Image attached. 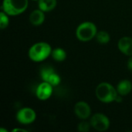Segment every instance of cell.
Returning <instances> with one entry per match:
<instances>
[{"label": "cell", "mask_w": 132, "mask_h": 132, "mask_svg": "<svg viewBox=\"0 0 132 132\" xmlns=\"http://www.w3.org/2000/svg\"><path fill=\"white\" fill-rule=\"evenodd\" d=\"M52 50V47L48 43L39 42L31 46L28 51V56L32 61L39 63L51 56Z\"/></svg>", "instance_id": "1"}, {"label": "cell", "mask_w": 132, "mask_h": 132, "mask_svg": "<svg viewBox=\"0 0 132 132\" xmlns=\"http://www.w3.org/2000/svg\"><path fill=\"white\" fill-rule=\"evenodd\" d=\"M95 94L97 98L104 104H110L116 101L119 94L117 89L108 82L99 84L96 87Z\"/></svg>", "instance_id": "2"}, {"label": "cell", "mask_w": 132, "mask_h": 132, "mask_svg": "<svg viewBox=\"0 0 132 132\" xmlns=\"http://www.w3.org/2000/svg\"><path fill=\"white\" fill-rule=\"evenodd\" d=\"M28 5L29 0H3L2 10L9 16H16L23 13Z\"/></svg>", "instance_id": "3"}, {"label": "cell", "mask_w": 132, "mask_h": 132, "mask_svg": "<svg viewBox=\"0 0 132 132\" xmlns=\"http://www.w3.org/2000/svg\"><path fill=\"white\" fill-rule=\"evenodd\" d=\"M96 25L90 21L81 22L76 29V36L81 42H89L96 37L97 33Z\"/></svg>", "instance_id": "4"}, {"label": "cell", "mask_w": 132, "mask_h": 132, "mask_svg": "<svg viewBox=\"0 0 132 132\" xmlns=\"http://www.w3.org/2000/svg\"><path fill=\"white\" fill-rule=\"evenodd\" d=\"M90 125L97 131H106L110 128V120L108 117L102 113H96L90 118Z\"/></svg>", "instance_id": "5"}, {"label": "cell", "mask_w": 132, "mask_h": 132, "mask_svg": "<svg viewBox=\"0 0 132 132\" xmlns=\"http://www.w3.org/2000/svg\"><path fill=\"white\" fill-rule=\"evenodd\" d=\"M15 118L22 125H30L36 121V113L31 108H22L17 111Z\"/></svg>", "instance_id": "6"}, {"label": "cell", "mask_w": 132, "mask_h": 132, "mask_svg": "<svg viewBox=\"0 0 132 132\" xmlns=\"http://www.w3.org/2000/svg\"><path fill=\"white\" fill-rule=\"evenodd\" d=\"M53 92V86L48 82L43 81L36 87V96L40 101H46L52 96Z\"/></svg>", "instance_id": "7"}, {"label": "cell", "mask_w": 132, "mask_h": 132, "mask_svg": "<svg viewBox=\"0 0 132 132\" xmlns=\"http://www.w3.org/2000/svg\"><path fill=\"white\" fill-rule=\"evenodd\" d=\"M73 110L76 116L81 120H86L91 115V108L90 105L83 101L77 102L74 105Z\"/></svg>", "instance_id": "8"}, {"label": "cell", "mask_w": 132, "mask_h": 132, "mask_svg": "<svg viewBox=\"0 0 132 132\" xmlns=\"http://www.w3.org/2000/svg\"><path fill=\"white\" fill-rule=\"evenodd\" d=\"M118 47L119 50L125 55L132 56V38L129 36L121 37L118 43Z\"/></svg>", "instance_id": "9"}, {"label": "cell", "mask_w": 132, "mask_h": 132, "mask_svg": "<svg viewBox=\"0 0 132 132\" xmlns=\"http://www.w3.org/2000/svg\"><path fill=\"white\" fill-rule=\"evenodd\" d=\"M45 19H46L45 12L39 9L33 10L30 13L29 17L30 23L35 26H41L44 22Z\"/></svg>", "instance_id": "10"}, {"label": "cell", "mask_w": 132, "mask_h": 132, "mask_svg": "<svg viewBox=\"0 0 132 132\" xmlns=\"http://www.w3.org/2000/svg\"><path fill=\"white\" fill-rule=\"evenodd\" d=\"M116 89L118 90V93L121 95L122 97L127 96L129 94L132 90V84L131 82L128 80H121L117 87Z\"/></svg>", "instance_id": "11"}, {"label": "cell", "mask_w": 132, "mask_h": 132, "mask_svg": "<svg viewBox=\"0 0 132 132\" xmlns=\"http://www.w3.org/2000/svg\"><path fill=\"white\" fill-rule=\"evenodd\" d=\"M57 5V0H38V7L44 12L53 11Z\"/></svg>", "instance_id": "12"}, {"label": "cell", "mask_w": 132, "mask_h": 132, "mask_svg": "<svg viewBox=\"0 0 132 132\" xmlns=\"http://www.w3.org/2000/svg\"><path fill=\"white\" fill-rule=\"evenodd\" d=\"M51 56L55 61L63 62L66 60L67 54V52L65 51V50H63V48L58 47V48L53 49L52 50Z\"/></svg>", "instance_id": "13"}, {"label": "cell", "mask_w": 132, "mask_h": 132, "mask_svg": "<svg viewBox=\"0 0 132 132\" xmlns=\"http://www.w3.org/2000/svg\"><path fill=\"white\" fill-rule=\"evenodd\" d=\"M97 41L101 44H107L111 40V36L110 34L104 30H101L97 32L96 36Z\"/></svg>", "instance_id": "14"}, {"label": "cell", "mask_w": 132, "mask_h": 132, "mask_svg": "<svg viewBox=\"0 0 132 132\" xmlns=\"http://www.w3.org/2000/svg\"><path fill=\"white\" fill-rule=\"evenodd\" d=\"M46 82L50 83L52 86L56 87L58 86L60 83H61V77H60V75L56 73V71H54L47 79V80Z\"/></svg>", "instance_id": "15"}, {"label": "cell", "mask_w": 132, "mask_h": 132, "mask_svg": "<svg viewBox=\"0 0 132 132\" xmlns=\"http://www.w3.org/2000/svg\"><path fill=\"white\" fill-rule=\"evenodd\" d=\"M9 15L6 14L4 11H1L0 12V29H5L9 26Z\"/></svg>", "instance_id": "16"}, {"label": "cell", "mask_w": 132, "mask_h": 132, "mask_svg": "<svg viewBox=\"0 0 132 132\" xmlns=\"http://www.w3.org/2000/svg\"><path fill=\"white\" fill-rule=\"evenodd\" d=\"M54 69L53 67H43L41 71H40V77H41V79L43 80V81H46L48 77L54 72Z\"/></svg>", "instance_id": "17"}, {"label": "cell", "mask_w": 132, "mask_h": 132, "mask_svg": "<svg viewBox=\"0 0 132 132\" xmlns=\"http://www.w3.org/2000/svg\"><path fill=\"white\" fill-rule=\"evenodd\" d=\"M90 127H91L90 122H87V121H81L80 123L78 124L77 130H78V131L80 132H88L90 130Z\"/></svg>", "instance_id": "18"}, {"label": "cell", "mask_w": 132, "mask_h": 132, "mask_svg": "<svg viewBox=\"0 0 132 132\" xmlns=\"http://www.w3.org/2000/svg\"><path fill=\"white\" fill-rule=\"evenodd\" d=\"M127 67H128V69L129 70L132 71V56H130V58H129L128 60Z\"/></svg>", "instance_id": "19"}, {"label": "cell", "mask_w": 132, "mask_h": 132, "mask_svg": "<svg viewBox=\"0 0 132 132\" xmlns=\"http://www.w3.org/2000/svg\"><path fill=\"white\" fill-rule=\"evenodd\" d=\"M12 131L13 132H15V131H22V132H26L27 131L26 130H25V129H22V128H15V129H13Z\"/></svg>", "instance_id": "20"}, {"label": "cell", "mask_w": 132, "mask_h": 132, "mask_svg": "<svg viewBox=\"0 0 132 132\" xmlns=\"http://www.w3.org/2000/svg\"><path fill=\"white\" fill-rule=\"evenodd\" d=\"M0 132H8V131L5 130V129H4V128H1L0 129Z\"/></svg>", "instance_id": "21"}, {"label": "cell", "mask_w": 132, "mask_h": 132, "mask_svg": "<svg viewBox=\"0 0 132 132\" xmlns=\"http://www.w3.org/2000/svg\"><path fill=\"white\" fill-rule=\"evenodd\" d=\"M32 1H38V0H32Z\"/></svg>", "instance_id": "22"}]
</instances>
